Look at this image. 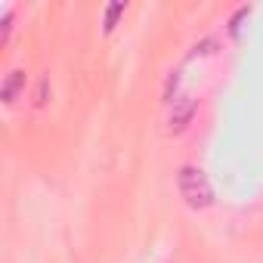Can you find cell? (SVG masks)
<instances>
[{"instance_id": "1", "label": "cell", "mask_w": 263, "mask_h": 263, "mask_svg": "<svg viewBox=\"0 0 263 263\" xmlns=\"http://www.w3.org/2000/svg\"><path fill=\"white\" fill-rule=\"evenodd\" d=\"M177 183H180V195L186 198V204H189V208L204 211V208H211V204H214V189H211V183H208V177H204V171H201V167H192V164L180 167Z\"/></svg>"}, {"instance_id": "2", "label": "cell", "mask_w": 263, "mask_h": 263, "mask_svg": "<svg viewBox=\"0 0 263 263\" xmlns=\"http://www.w3.org/2000/svg\"><path fill=\"white\" fill-rule=\"evenodd\" d=\"M192 115H195V99H189V96L174 99V108H171V130H183V127L192 121Z\"/></svg>"}, {"instance_id": "3", "label": "cell", "mask_w": 263, "mask_h": 263, "mask_svg": "<svg viewBox=\"0 0 263 263\" xmlns=\"http://www.w3.org/2000/svg\"><path fill=\"white\" fill-rule=\"evenodd\" d=\"M22 90H25V71H10V78L4 84V102H16Z\"/></svg>"}, {"instance_id": "4", "label": "cell", "mask_w": 263, "mask_h": 263, "mask_svg": "<svg viewBox=\"0 0 263 263\" xmlns=\"http://www.w3.org/2000/svg\"><path fill=\"white\" fill-rule=\"evenodd\" d=\"M124 13V4H111L108 7V13H105V28H115V19Z\"/></svg>"}]
</instances>
